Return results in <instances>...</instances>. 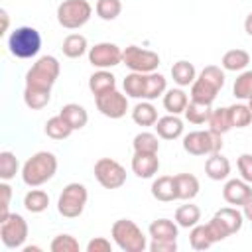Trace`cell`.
<instances>
[{"label":"cell","instance_id":"obj_1","mask_svg":"<svg viewBox=\"0 0 252 252\" xmlns=\"http://www.w3.org/2000/svg\"><path fill=\"white\" fill-rule=\"evenodd\" d=\"M57 173V158L51 152H37L26 159L22 167V181L28 187H39Z\"/></svg>","mask_w":252,"mask_h":252},{"label":"cell","instance_id":"obj_2","mask_svg":"<svg viewBox=\"0 0 252 252\" xmlns=\"http://www.w3.org/2000/svg\"><path fill=\"white\" fill-rule=\"evenodd\" d=\"M114 244L122 252H144L148 248V240L142 228L130 219H118L110 228Z\"/></svg>","mask_w":252,"mask_h":252},{"label":"cell","instance_id":"obj_3","mask_svg":"<svg viewBox=\"0 0 252 252\" xmlns=\"http://www.w3.org/2000/svg\"><path fill=\"white\" fill-rule=\"evenodd\" d=\"M8 49L18 59H32L41 49V33L32 26H20L8 35Z\"/></svg>","mask_w":252,"mask_h":252},{"label":"cell","instance_id":"obj_4","mask_svg":"<svg viewBox=\"0 0 252 252\" xmlns=\"http://www.w3.org/2000/svg\"><path fill=\"white\" fill-rule=\"evenodd\" d=\"M59 73H61V65H59L57 57H53V55H41L30 67V71L26 73V87L51 91V87L55 85Z\"/></svg>","mask_w":252,"mask_h":252},{"label":"cell","instance_id":"obj_5","mask_svg":"<svg viewBox=\"0 0 252 252\" xmlns=\"http://www.w3.org/2000/svg\"><path fill=\"white\" fill-rule=\"evenodd\" d=\"M89 201V191L83 183H69L63 187L59 199H57V211L65 219H77L83 215Z\"/></svg>","mask_w":252,"mask_h":252},{"label":"cell","instance_id":"obj_6","mask_svg":"<svg viewBox=\"0 0 252 252\" xmlns=\"http://www.w3.org/2000/svg\"><path fill=\"white\" fill-rule=\"evenodd\" d=\"M93 16V6L87 0H63L57 6V22L65 30L83 28Z\"/></svg>","mask_w":252,"mask_h":252},{"label":"cell","instance_id":"obj_7","mask_svg":"<svg viewBox=\"0 0 252 252\" xmlns=\"http://www.w3.org/2000/svg\"><path fill=\"white\" fill-rule=\"evenodd\" d=\"M183 150L191 156H211L222 150V136L211 130H193L183 136Z\"/></svg>","mask_w":252,"mask_h":252},{"label":"cell","instance_id":"obj_8","mask_svg":"<svg viewBox=\"0 0 252 252\" xmlns=\"http://www.w3.org/2000/svg\"><path fill=\"white\" fill-rule=\"evenodd\" d=\"M28 232H30L28 222L18 213H10L6 219L0 220V238H2V244L10 250L22 248L26 244Z\"/></svg>","mask_w":252,"mask_h":252},{"label":"cell","instance_id":"obj_9","mask_svg":"<svg viewBox=\"0 0 252 252\" xmlns=\"http://www.w3.org/2000/svg\"><path fill=\"white\" fill-rule=\"evenodd\" d=\"M122 63L134 73H154L159 67V55L152 49L128 45L122 49Z\"/></svg>","mask_w":252,"mask_h":252},{"label":"cell","instance_id":"obj_10","mask_svg":"<svg viewBox=\"0 0 252 252\" xmlns=\"http://www.w3.org/2000/svg\"><path fill=\"white\" fill-rule=\"evenodd\" d=\"M94 177L104 189H118L126 183V169L112 158H100L94 163Z\"/></svg>","mask_w":252,"mask_h":252},{"label":"cell","instance_id":"obj_11","mask_svg":"<svg viewBox=\"0 0 252 252\" xmlns=\"http://www.w3.org/2000/svg\"><path fill=\"white\" fill-rule=\"evenodd\" d=\"M89 63L96 69H110L122 63V49L116 43L100 41L89 47Z\"/></svg>","mask_w":252,"mask_h":252},{"label":"cell","instance_id":"obj_12","mask_svg":"<svg viewBox=\"0 0 252 252\" xmlns=\"http://www.w3.org/2000/svg\"><path fill=\"white\" fill-rule=\"evenodd\" d=\"M94 104L98 108V112L110 120H118L126 114L128 110V96L122 94L120 91H110V93H104L100 96L94 98Z\"/></svg>","mask_w":252,"mask_h":252},{"label":"cell","instance_id":"obj_13","mask_svg":"<svg viewBox=\"0 0 252 252\" xmlns=\"http://www.w3.org/2000/svg\"><path fill=\"white\" fill-rule=\"evenodd\" d=\"M222 199L228 205L242 207L246 201L252 199V187L244 179H228L222 187Z\"/></svg>","mask_w":252,"mask_h":252},{"label":"cell","instance_id":"obj_14","mask_svg":"<svg viewBox=\"0 0 252 252\" xmlns=\"http://www.w3.org/2000/svg\"><path fill=\"white\" fill-rule=\"evenodd\" d=\"M132 171L140 179H150L159 171V158L158 154H140L134 152L132 158Z\"/></svg>","mask_w":252,"mask_h":252},{"label":"cell","instance_id":"obj_15","mask_svg":"<svg viewBox=\"0 0 252 252\" xmlns=\"http://www.w3.org/2000/svg\"><path fill=\"white\" fill-rule=\"evenodd\" d=\"M154 128L161 140H177L179 136H183V120L177 114H167L158 118Z\"/></svg>","mask_w":252,"mask_h":252},{"label":"cell","instance_id":"obj_16","mask_svg":"<svg viewBox=\"0 0 252 252\" xmlns=\"http://www.w3.org/2000/svg\"><path fill=\"white\" fill-rule=\"evenodd\" d=\"M215 219H217V222L222 226V230L228 236L238 232L242 228V222H244V215L236 207H222V209H219L215 213Z\"/></svg>","mask_w":252,"mask_h":252},{"label":"cell","instance_id":"obj_17","mask_svg":"<svg viewBox=\"0 0 252 252\" xmlns=\"http://www.w3.org/2000/svg\"><path fill=\"white\" fill-rule=\"evenodd\" d=\"M205 173L209 179L213 181H222L230 175V161L228 158H224L220 152L217 154H211L205 161Z\"/></svg>","mask_w":252,"mask_h":252},{"label":"cell","instance_id":"obj_18","mask_svg":"<svg viewBox=\"0 0 252 252\" xmlns=\"http://www.w3.org/2000/svg\"><path fill=\"white\" fill-rule=\"evenodd\" d=\"M89 89H91V93L96 98V96H100V94L110 93V91L116 89V77L108 69H98V71H94L89 77Z\"/></svg>","mask_w":252,"mask_h":252},{"label":"cell","instance_id":"obj_19","mask_svg":"<svg viewBox=\"0 0 252 252\" xmlns=\"http://www.w3.org/2000/svg\"><path fill=\"white\" fill-rule=\"evenodd\" d=\"M150 191H152V197L158 199V201H161V203L177 201L175 179H173V175H159L158 179H154Z\"/></svg>","mask_w":252,"mask_h":252},{"label":"cell","instance_id":"obj_20","mask_svg":"<svg viewBox=\"0 0 252 252\" xmlns=\"http://www.w3.org/2000/svg\"><path fill=\"white\" fill-rule=\"evenodd\" d=\"M175 179V193L181 201H191L199 195V179L193 173H177Z\"/></svg>","mask_w":252,"mask_h":252},{"label":"cell","instance_id":"obj_21","mask_svg":"<svg viewBox=\"0 0 252 252\" xmlns=\"http://www.w3.org/2000/svg\"><path fill=\"white\" fill-rule=\"evenodd\" d=\"M148 232L154 240H177L179 224L169 219H158L148 226Z\"/></svg>","mask_w":252,"mask_h":252},{"label":"cell","instance_id":"obj_22","mask_svg":"<svg viewBox=\"0 0 252 252\" xmlns=\"http://www.w3.org/2000/svg\"><path fill=\"white\" fill-rule=\"evenodd\" d=\"M189 104V96L183 89H167L163 93V108L169 112V114H181L185 112Z\"/></svg>","mask_w":252,"mask_h":252},{"label":"cell","instance_id":"obj_23","mask_svg":"<svg viewBox=\"0 0 252 252\" xmlns=\"http://www.w3.org/2000/svg\"><path fill=\"white\" fill-rule=\"evenodd\" d=\"M61 51H63V55L69 57V59H79V57H83V55L89 51L87 37L81 35V33H69V35L63 39Z\"/></svg>","mask_w":252,"mask_h":252},{"label":"cell","instance_id":"obj_24","mask_svg":"<svg viewBox=\"0 0 252 252\" xmlns=\"http://www.w3.org/2000/svg\"><path fill=\"white\" fill-rule=\"evenodd\" d=\"M59 114L67 120V124H69L73 130H81V128H85L87 122H89V114H87L85 106H81V104H77V102H69V104H65V106L61 108Z\"/></svg>","mask_w":252,"mask_h":252},{"label":"cell","instance_id":"obj_25","mask_svg":"<svg viewBox=\"0 0 252 252\" xmlns=\"http://www.w3.org/2000/svg\"><path fill=\"white\" fill-rule=\"evenodd\" d=\"M132 120L138 124V126H154L158 122V110L156 106L152 104V100H142L138 102L134 108H132Z\"/></svg>","mask_w":252,"mask_h":252},{"label":"cell","instance_id":"obj_26","mask_svg":"<svg viewBox=\"0 0 252 252\" xmlns=\"http://www.w3.org/2000/svg\"><path fill=\"white\" fill-rule=\"evenodd\" d=\"M219 94V89L213 87L211 83H207L205 79L197 77L191 85V100H197V102H205V104H213L215 98Z\"/></svg>","mask_w":252,"mask_h":252},{"label":"cell","instance_id":"obj_27","mask_svg":"<svg viewBox=\"0 0 252 252\" xmlns=\"http://www.w3.org/2000/svg\"><path fill=\"white\" fill-rule=\"evenodd\" d=\"M248 63H250V53L244 49H228L220 59L224 71H244Z\"/></svg>","mask_w":252,"mask_h":252},{"label":"cell","instance_id":"obj_28","mask_svg":"<svg viewBox=\"0 0 252 252\" xmlns=\"http://www.w3.org/2000/svg\"><path fill=\"white\" fill-rule=\"evenodd\" d=\"M146 75L148 73H130L126 75L122 87H124V94L130 98H146Z\"/></svg>","mask_w":252,"mask_h":252},{"label":"cell","instance_id":"obj_29","mask_svg":"<svg viewBox=\"0 0 252 252\" xmlns=\"http://www.w3.org/2000/svg\"><path fill=\"white\" fill-rule=\"evenodd\" d=\"M171 77H173V81H175L179 87H189V85H193V81L197 79L195 65L189 63V61H185V59H181V61L173 63V67H171Z\"/></svg>","mask_w":252,"mask_h":252},{"label":"cell","instance_id":"obj_30","mask_svg":"<svg viewBox=\"0 0 252 252\" xmlns=\"http://www.w3.org/2000/svg\"><path fill=\"white\" fill-rule=\"evenodd\" d=\"M51 100V91L45 89H33V87H26L24 89V102L28 108L32 110H41L49 104Z\"/></svg>","mask_w":252,"mask_h":252},{"label":"cell","instance_id":"obj_31","mask_svg":"<svg viewBox=\"0 0 252 252\" xmlns=\"http://www.w3.org/2000/svg\"><path fill=\"white\" fill-rule=\"evenodd\" d=\"M209 130L215 134L224 136L228 130H232V122H230V114H228V106L226 108H215L207 120Z\"/></svg>","mask_w":252,"mask_h":252},{"label":"cell","instance_id":"obj_32","mask_svg":"<svg viewBox=\"0 0 252 252\" xmlns=\"http://www.w3.org/2000/svg\"><path fill=\"white\" fill-rule=\"evenodd\" d=\"M75 130L67 124V120L57 114V116H51L47 122H45V134L51 138V140H67Z\"/></svg>","mask_w":252,"mask_h":252},{"label":"cell","instance_id":"obj_33","mask_svg":"<svg viewBox=\"0 0 252 252\" xmlns=\"http://www.w3.org/2000/svg\"><path fill=\"white\" fill-rule=\"evenodd\" d=\"M132 148H134V152H140V154H158L159 152V136L154 132H140L134 136Z\"/></svg>","mask_w":252,"mask_h":252},{"label":"cell","instance_id":"obj_34","mask_svg":"<svg viewBox=\"0 0 252 252\" xmlns=\"http://www.w3.org/2000/svg\"><path fill=\"white\" fill-rule=\"evenodd\" d=\"M24 207L28 213H43L49 207V195L43 189H30L24 195Z\"/></svg>","mask_w":252,"mask_h":252},{"label":"cell","instance_id":"obj_35","mask_svg":"<svg viewBox=\"0 0 252 252\" xmlns=\"http://www.w3.org/2000/svg\"><path fill=\"white\" fill-rule=\"evenodd\" d=\"M201 220V209L197 205H181L175 211V222L181 228H193L195 224H199Z\"/></svg>","mask_w":252,"mask_h":252},{"label":"cell","instance_id":"obj_36","mask_svg":"<svg viewBox=\"0 0 252 252\" xmlns=\"http://www.w3.org/2000/svg\"><path fill=\"white\" fill-rule=\"evenodd\" d=\"M189 244H191L193 250H207V248H211L215 244V240H213V234H211L209 226L207 224H195L191 228V232H189Z\"/></svg>","mask_w":252,"mask_h":252},{"label":"cell","instance_id":"obj_37","mask_svg":"<svg viewBox=\"0 0 252 252\" xmlns=\"http://www.w3.org/2000/svg\"><path fill=\"white\" fill-rule=\"evenodd\" d=\"M167 91V81L161 73H148L146 75V98L144 100H156L158 96H163Z\"/></svg>","mask_w":252,"mask_h":252},{"label":"cell","instance_id":"obj_38","mask_svg":"<svg viewBox=\"0 0 252 252\" xmlns=\"http://www.w3.org/2000/svg\"><path fill=\"white\" fill-rule=\"evenodd\" d=\"M213 108L211 104H205V102H197V100H191L185 108V120L191 122V124H205L211 116Z\"/></svg>","mask_w":252,"mask_h":252},{"label":"cell","instance_id":"obj_39","mask_svg":"<svg viewBox=\"0 0 252 252\" xmlns=\"http://www.w3.org/2000/svg\"><path fill=\"white\" fill-rule=\"evenodd\" d=\"M18 167H20V161H18L16 154H12L8 150L0 152V179L2 181L14 179L18 173Z\"/></svg>","mask_w":252,"mask_h":252},{"label":"cell","instance_id":"obj_40","mask_svg":"<svg viewBox=\"0 0 252 252\" xmlns=\"http://www.w3.org/2000/svg\"><path fill=\"white\" fill-rule=\"evenodd\" d=\"M94 12L100 20L104 22H112L120 16L122 12V2L120 0H96V6H94Z\"/></svg>","mask_w":252,"mask_h":252},{"label":"cell","instance_id":"obj_41","mask_svg":"<svg viewBox=\"0 0 252 252\" xmlns=\"http://www.w3.org/2000/svg\"><path fill=\"white\" fill-rule=\"evenodd\" d=\"M232 93L240 100H250L252 98V69L242 71L236 77V81L232 85Z\"/></svg>","mask_w":252,"mask_h":252},{"label":"cell","instance_id":"obj_42","mask_svg":"<svg viewBox=\"0 0 252 252\" xmlns=\"http://www.w3.org/2000/svg\"><path fill=\"white\" fill-rule=\"evenodd\" d=\"M228 114H230V122H232V128H246L250 122H252V112L248 108V104H232L228 106Z\"/></svg>","mask_w":252,"mask_h":252},{"label":"cell","instance_id":"obj_43","mask_svg":"<svg viewBox=\"0 0 252 252\" xmlns=\"http://www.w3.org/2000/svg\"><path fill=\"white\" fill-rule=\"evenodd\" d=\"M51 252H79V240L71 234H57L51 244H49Z\"/></svg>","mask_w":252,"mask_h":252},{"label":"cell","instance_id":"obj_44","mask_svg":"<svg viewBox=\"0 0 252 252\" xmlns=\"http://www.w3.org/2000/svg\"><path fill=\"white\" fill-rule=\"evenodd\" d=\"M201 79H205L207 83H211L213 87H217L219 91L224 87V71L219 67V65H207L201 73H199Z\"/></svg>","mask_w":252,"mask_h":252},{"label":"cell","instance_id":"obj_45","mask_svg":"<svg viewBox=\"0 0 252 252\" xmlns=\"http://www.w3.org/2000/svg\"><path fill=\"white\" fill-rule=\"evenodd\" d=\"M0 195H2V201H0V220L6 219L10 215V199H12V187L8 185V181H2L0 183Z\"/></svg>","mask_w":252,"mask_h":252},{"label":"cell","instance_id":"obj_46","mask_svg":"<svg viewBox=\"0 0 252 252\" xmlns=\"http://www.w3.org/2000/svg\"><path fill=\"white\" fill-rule=\"evenodd\" d=\"M236 165H238L240 177H242L244 181L252 183V154H242V156H238Z\"/></svg>","mask_w":252,"mask_h":252},{"label":"cell","instance_id":"obj_47","mask_svg":"<svg viewBox=\"0 0 252 252\" xmlns=\"http://www.w3.org/2000/svg\"><path fill=\"white\" fill-rule=\"evenodd\" d=\"M85 250H87V252H112V244H110V240L104 238V236H94V238H91V240L87 242Z\"/></svg>","mask_w":252,"mask_h":252},{"label":"cell","instance_id":"obj_48","mask_svg":"<svg viewBox=\"0 0 252 252\" xmlns=\"http://www.w3.org/2000/svg\"><path fill=\"white\" fill-rule=\"evenodd\" d=\"M150 252H177V240H154L148 246Z\"/></svg>","mask_w":252,"mask_h":252},{"label":"cell","instance_id":"obj_49","mask_svg":"<svg viewBox=\"0 0 252 252\" xmlns=\"http://www.w3.org/2000/svg\"><path fill=\"white\" fill-rule=\"evenodd\" d=\"M0 18H2V28H0V35H4L8 32V24H10V18H8V12L2 8L0 10Z\"/></svg>","mask_w":252,"mask_h":252},{"label":"cell","instance_id":"obj_50","mask_svg":"<svg viewBox=\"0 0 252 252\" xmlns=\"http://www.w3.org/2000/svg\"><path fill=\"white\" fill-rule=\"evenodd\" d=\"M242 215H244V219H246V220H250V222H252V199H250V201H246V203L242 205Z\"/></svg>","mask_w":252,"mask_h":252},{"label":"cell","instance_id":"obj_51","mask_svg":"<svg viewBox=\"0 0 252 252\" xmlns=\"http://www.w3.org/2000/svg\"><path fill=\"white\" fill-rule=\"evenodd\" d=\"M244 32L252 37V12L246 16V20H244Z\"/></svg>","mask_w":252,"mask_h":252},{"label":"cell","instance_id":"obj_52","mask_svg":"<svg viewBox=\"0 0 252 252\" xmlns=\"http://www.w3.org/2000/svg\"><path fill=\"white\" fill-rule=\"evenodd\" d=\"M37 250H41L39 246H24V252H37Z\"/></svg>","mask_w":252,"mask_h":252},{"label":"cell","instance_id":"obj_53","mask_svg":"<svg viewBox=\"0 0 252 252\" xmlns=\"http://www.w3.org/2000/svg\"><path fill=\"white\" fill-rule=\"evenodd\" d=\"M248 108H250V112H252V98L248 100Z\"/></svg>","mask_w":252,"mask_h":252}]
</instances>
